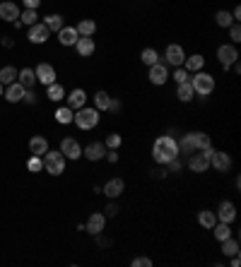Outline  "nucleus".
<instances>
[{
  "label": "nucleus",
  "instance_id": "f257e3e1",
  "mask_svg": "<svg viewBox=\"0 0 241 267\" xmlns=\"http://www.w3.org/2000/svg\"><path fill=\"white\" fill-rule=\"evenodd\" d=\"M174 157H178V145L171 135H162V138L155 140V145H152V159H155L159 166H164Z\"/></svg>",
  "mask_w": 241,
  "mask_h": 267
},
{
  "label": "nucleus",
  "instance_id": "f03ea898",
  "mask_svg": "<svg viewBox=\"0 0 241 267\" xmlns=\"http://www.w3.org/2000/svg\"><path fill=\"white\" fill-rule=\"evenodd\" d=\"M176 145H178V154H193L198 149L210 147V135H205L200 130H191V132H186L184 138L178 140Z\"/></svg>",
  "mask_w": 241,
  "mask_h": 267
},
{
  "label": "nucleus",
  "instance_id": "7ed1b4c3",
  "mask_svg": "<svg viewBox=\"0 0 241 267\" xmlns=\"http://www.w3.org/2000/svg\"><path fill=\"white\" fill-rule=\"evenodd\" d=\"M102 111H97V109H87V106H82V109H77L75 111V125L80 130H92L99 125V120H102V116H99Z\"/></svg>",
  "mask_w": 241,
  "mask_h": 267
},
{
  "label": "nucleus",
  "instance_id": "20e7f679",
  "mask_svg": "<svg viewBox=\"0 0 241 267\" xmlns=\"http://www.w3.org/2000/svg\"><path fill=\"white\" fill-rule=\"evenodd\" d=\"M191 84H193V92L198 94L200 99H207V96L215 92V77L210 73H203V70H198V73L191 77Z\"/></svg>",
  "mask_w": 241,
  "mask_h": 267
},
{
  "label": "nucleus",
  "instance_id": "39448f33",
  "mask_svg": "<svg viewBox=\"0 0 241 267\" xmlns=\"http://www.w3.org/2000/svg\"><path fill=\"white\" fill-rule=\"evenodd\" d=\"M213 145L207 149H198V152H193L191 157H188V169L193 171V174H205L207 169H210V157H213Z\"/></svg>",
  "mask_w": 241,
  "mask_h": 267
},
{
  "label": "nucleus",
  "instance_id": "423d86ee",
  "mask_svg": "<svg viewBox=\"0 0 241 267\" xmlns=\"http://www.w3.org/2000/svg\"><path fill=\"white\" fill-rule=\"evenodd\" d=\"M41 159H44V169H46V174L61 176L65 171V157L61 154V149H58V152H46Z\"/></svg>",
  "mask_w": 241,
  "mask_h": 267
},
{
  "label": "nucleus",
  "instance_id": "0eeeda50",
  "mask_svg": "<svg viewBox=\"0 0 241 267\" xmlns=\"http://www.w3.org/2000/svg\"><path fill=\"white\" fill-rule=\"evenodd\" d=\"M217 60H220V65H222L224 70H229V68L239 60L236 46H234V44H222V46L217 48Z\"/></svg>",
  "mask_w": 241,
  "mask_h": 267
},
{
  "label": "nucleus",
  "instance_id": "6e6552de",
  "mask_svg": "<svg viewBox=\"0 0 241 267\" xmlns=\"http://www.w3.org/2000/svg\"><path fill=\"white\" fill-rule=\"evenodd\" d=\"M147 77H149V82L155 84V87H162V84H164V82L169 80V68H167V63H155V65H149Z\"/></svg>",
  "mask_w": 241,
  "mask_h": 267
},
{
  "label": "nucleus",
  "instance_id": "1a4fd4ad",
  "mask_svg": "<svg viewBox=\"0 0 241 267\" xmlns=\"http://www.w3.org/2000/svg\"><path fill=\"white\" fill-rule=\"evenodd\" d=\"M34 75H37V82L46 84V87L56 82V68H53L51 63H39L37 70H34Z\"/></svg>",
  "mask_w": 241,
  "mask_h": 267
},
{
  "label": "nucleus",
  "instance_id": "9d476101",
  "mask_svg": "<svg viewBox=\"0 0 241 267\" xmlns=\"http://www.w3.org/2000/svg\"><path fill=\"white\" fill-rule=\"evenodd\" d=\"M61 154H63L65 159H80L82 157V147H80V142L73 138H63V142H61Z\"/></svg>",
  "mask_w": 241,
  "mask_h": 267
},
{
  "label": "nucleus",
  "instance_id": "9b49d317",
  "mask_svg": "<svg viewBox=\"0 0 241 267\" xmlns=\"http://www.w3.org/2000/svg\"><path fill=\"white\" fill-rule=\"evenodd\" d=\"M210 166H213L215 171H220V174H227V171L232 169V157H229L227 152H217V149H215L213 157H210Z\"/></svg>",
  "mask_w": 241,
  "mask_h": 267
},
{
  "label": "nucleus",
  "instance_id": "f8f14e48",
  "mask_svg": "<svg viewBox=\"0 0 241 267\" xmlns=\"http://www.w3.org/2000/svg\"><path fill=\"white\" fill-rule=\"evenodd\" d=\"M215 217H217V221L232 224V221L236 219V207H234V203H229V200H222V203H220V207H217V212H215Z\"/></svg>",
  "mask_w": 241,
  "mask_h": 267
},
{
  "label": "nucleus",
  "instance_id": "ddd939ff",
  "mask_svg": "<svg viewBox=\"0 0 241 267\" xmlns=\"http://www.w3.org/2000/svg\"><path fill=\"white\" fill-rule=\"evenodd\" d=\"M48 37H51V31L46 29L44 22H37V24H32V27H29V37L27 39L32 41V44H46Z\"/></svg>",
  "mask_w": 241,
  "mask_h": 267
},
{
  "label": "nucleus",
  "instance_id": "4468645a",
  "mask_svg": "<svg viewBox=\"0 0 241 267\" xmlns=\"http://www.w3.org/2000/svg\"><path fill=\"white\" fill-rule=\"evenodd\" d=\"M164 58H167L169 65H174V68H181L186 60V53L184 48L178 46V44H171V46H167V51H164Z\"/></svg>",
  "mask_w": 241,
  "mask_h": 267
},
{
  "label": "nucleus",
  "instance_id": "2eb2a0df",
  "mask_svg": "<svg viewBox=\"0 0 241 267\" xmlns=\"http://www.w3.org/2000/svg\"><path fill=\"white\" fill-rule=\"evenodd\" d=\"M104 226H106V214H102V212H94L89 219H87V224H84V229L89 231L92 236H99L104 231Z\"/></svg>",
  "mask_w": 241,
  "mask_h": 267
},
{
  "label": "nucleus",
  "instance_id": "dca6fc26",
  "mask_svg": "<svg viewBox=\"0 0 241 267\" xmlns=\"http://www.w3.org/2000/svg\"><path fill=\"white\" fill-rule=\"evenodd\" d=\"M82 157H87L89 161H99V159L106 157V145L104 142H92L82 149Z\"/></svg>",
  "mask_w": 241,
  "mask_h": 267
},
{
  "label": "nucleus",
  "instance_id": "f3484780",
  "mask_svg": "<svg viewBox=\"0 0 241 267\" xmlns=\"http://www.w3.org/2000/svg\"><path fill=\"white\" fill-rule=\"evenodd\" d=\"M75 51L80 58H89V55L97 51V44H94L92 37H80L77 39V44H75Z\"/></svg>",
  "mask_w": 241,
  "mask_h": 267
},
{
  "label": "nucleus",
  "instance_id": "a211bd4d",
  "mask_svg": "<svg viewBox=\"0 0 241 267\" xmlns=\"http://www.w3.org/2000/svg\"><path fill=\"white\" fill-rule=\"evenodd\" d=\"M0 19H5V22H15V19H19L17 3H12V0H3V3H0Z\"/></svg>",
  "mask_w": 241,
  "mask_h": 267
},
{
  "label": "nucleus",
  "instance_id": "6ab92c4d",
  "mask_svg": "<svg viewBox=\"0 0 241 267\" xmlns=\"http://www.w3.org/2000/svg\"><path fill=\"white\" fill-rule=\"evenodd\" d=\"M123 188H126V183H123V178H111L109 183L102 188V193L109 197V200H116L120 193H123Z\"/></svg>",
  "mask_w": 241,
  "mask_h": 267
},
{
  "label": "nucleus",
  "instance_id": "aec40b11",
  "mask_svg": "<svg viewBox=\"0 0 241 267\" xmlns=\"http://www.w3.org/2000/svg\"><path fill=\"white\" fill-rule=\"evenodd\" d=\"M65 99H68V106H70V109H73V111H77V109H82L84 104H87V92L77 87V89H73V92L68 94Z\"/></svg>",
  "mask_w": 241,
  "mask_h": 267
},
{
  "label": "nucleus",
  "instance_id": "412c9836",
  "mask_svg": "<svg viewBox=\"0 0 241 267\" xmlns=\"http://www.w3.org/2000/svg\"><path fill=\"white\" fill-rule=\"evenodd\" d=\"M29 152L37 154V157H44L48 152V140L44 135H34V138L29 140Z\"/></svg>",
  "mask_w": 241,
  "mask_h": 267
},
{
  "label": "nucleus",
  "instance_id": "4be33fe9",
  "mask_svg": "<svg viewBox=\"0 0 241 267\" xmlns=\"http://www.w3.org/2000/svg\"><path fill=\"white\" fill-rule=\"evenodd\" d=\"M77 39H80V34H77V29L75 27H63L61 31H58V41H61L63 46H75Z\"/></svg>",
  "mask_w": 241,
  "mask_h": 267
},
{
  "label": "nucleus",
  "instance_id": "5701e85b",
  "mask_svg": "<svg viewBox=\"0 0 241 267\" xmlns=\"http://www.w3.org/2000/svg\"><path fill=\"white\" fill-rule=\"evenodd\" d=\"M22 96H24V87H22V84H19V82L8 84V89H5V99H8L10 104L22 102Z\"/></svg>",
  "mask_w": 241,
  "mask_h": 267
},
{
  "label": "nucleus",
  "instance_id": "b1692460",
  "mask_svg": "<svg viewBox=\"0 0 241 267\" xmlns=\"http://www.w3.org/2000/svg\"><path fill=\"white\" fill-rule=\"evenodd\" d=\"M17 82L24 87V89H32L34 82H37V75L32 68H24V70H17Z\"/></svg>",
  "mask_w": 241,
  "mask_h": 267
},
{
  "label": "nucleus",
  "instance_id": "393cba45",
  "mask_svg": "<svg viewBox=\"0 0 241 267\" xmlns=\"http://www.w3.org/2000/svg\"><path fill=\"white\" fill-rule=\"evenodd\" d=\"M176 96H178V102H184V104L193 102L195 92H193V84H191V80H188V82H181V84H178V87H176Z\"/></svg>",
  "mask_w": 241,
  "mask_h": 267
},
{
  "label": "nucleus",
  "instance_id": "a878e982",
  "mask_svg": "<svg viewBox=\"0 0 241 267\" xmlns=\"http://www.w3.org/2000/svg\"><path fill=\"white\" fill-rule=\"evenodd\" d=\"M203 65H205V58L200 53L188 55V58L184 60V68L188 70V73H198V70H203Z\"/></svg>",
  "mask_w": 241,
  "mask_h": 267
},
{
  "label": "nucleus",
  "instance_id": "bb28decb",
  "mask_svg": "<svg viewBox=\"0 0 241 267\" xmlns=\"http://www.w3.org/2000/svg\"><path fill=\"white\" fill-rule=\"evenodd\" d=\"M75 29H77L80 37H94V31H97V22H94V19H80Z\"/></svg>",
  "mask_w": 241,
  "mask_h": 267
},
{
  "label": "nucleus",
  "instance_id": "cd10ccee",
  "mask_svg": "<svg viewBox=\"0 0 241 267\" xmlns=\"http://www.w3.org/2000/svg\"><path fill=\"white\" fill-rule=\"evenodd\" d=\"M198 224H200L203 229H213L215 224H217V217H215L213 210H200V212H198Z\"/></svg>",
  "mask_w": 241,
  "mask_h": 267
},
{
  "label": "nucleus",
  "instance_id": "c85d7f7f",
  "mask_svg": "<svg viewBox=\"0 0 241 267\" xmlns=\"http://www.w3.org/2000/svg\"><path fill=\"white\" fill-rule=\"evenodd\" d=\"M109 104H111V94L99 89V92L94 94V109L97 111H109Z\"/></svg>",
  "mask_w": 241,
  "mask_h": 267
},
{
  "label": "nucleus",
  "instance_id": "c756f323",
  "mask_svg": "<svg viewBox=\"0 0 241 267\" xmlns=\"http://www.w3.org/2000/svg\"><path fill=\"white\" fill-rule=\"evenodd\" d=\"M17 82V70L12 68V65H5V68H0V84H12Z\"/></svg>",
  "mask_w": 241,
  "mask_h": 267
},
{
  "label": "nucleus",
  "instance_id": "7c9ffc66",
  "mask_svg": "<svg viewBox=\"0 0 241 267\" xmlns=\"http://www.w3.org/2000/svg\"><path fill=\"white\" fill-rule=\"evenodd\" d=\"M215 231V239L217 241H224V239H229L232 236V224H224V221H217L213 226Z\"/></svg>",
  "mask_w": 241,
  "mask_h": 267
},
{
  "label": "nucleus",
  "instance_id": "2f4dec72",
  "mask_svg": "<svg viewBox=\"0 0 241 267\" xmlns=\"http://www.w3.org/2000/svg\"><path fill=\"white\" fill-rule=\"evenodd\" d=\"M44 24H46L48 31H56V34L65 27V24H63V17H61V15H48V17H44Z\"/></svg>",
  "mask_w": 241,
  "mask_h": 267
},
{
  "label": "nucleus",
  "instance_id": "473e14b6",
  "mask_svg": "<svg viewBox=\"0 0 241 267\" xmlns=\"http://www.w3.org/2000/svg\"><path fill=\"white\" fill-rule=\"evenodd\" d=\"M220 243H222V253H224V255H229V258H232V255H239V241H236V239L229 236V239L220 241Z\"/></svg>",
  "mask_w": 241,
  "mask_h": 267
},
{
  "label": "nucleus",
  "instance_id": "72a5a7b5",
  "mask_svg": "<svg viewBox=\"0 0 241 267\" xmlns=\"http://www.w3.org/2000/svg\"><path fill=\"white\" fill-rule=\"evenodd\" d=\"M215 22H217V27L229 29V27L234 24V17H232V12H227V10H220V12L215 15Z\"/></svg>",
  "mask_w": 241,
  "mask_h": 267
},
{
  "label": "nucleus",
  "instance_id": "f704fd0d",
  "mask_svg": "<svg viewBox=\"0 0 241 267\" xmlns=\"http://www.w3.org/2000/svg\"><path fill=\"white\" fill-rule=\"evenodd\" d=\"M73 116H75V111L70 109V106H61V109L56 111V120L61 123V125H68V123H73Z\"/></svg>",
  "mask_w": 241,
  "mask_h": 267
},
{
  "label": "nucleus",
  "instance_id": "c9c22d12",
  "mask_svg": "<svg viewBox=\"0 0 241 267\" xmlns=\"http://www.w3.org/2000/svg\"><path fill=\"white\" fill-rule=\"evenodd\" d=\"M51 102H61V99H65V87L63 84H58V82H53V84H48V94H46Z\"/></svg>",
  "mask_w": 241,
  "mask_h": 267
},
{
  "label": "nucleus",
  "instance_id": "e433bc0d",
  "mask_svg": "<svg viewBox=\"0 0 241 267\" xmlns=\"http://www.w3.org/2000/svg\"><path fill=\"white\" fill-rule=\"evenodd\" d=\"M140 60H142V63L147 65H155V63H159V53L157 51H155V48H145V51H142V53H140Z\"/></svg>",
  "mask_w": 241,
  "mask_h": 267
},
{
  "label": "nucleus",
  "instance_id": "4c0bfd02",
  "mask_svg": "<svg viewBox=\"0 0 241 267\" xmlns=\"http://www.w3.org/2000/svg\"><path fill=\"white\" fill-rule=\"evenodd\" d=\"M37 19H39L37 10H24V12H19V22H22V24H27V27L37 24Z\"/></svg>",
  "mask_w": 241,
  "mask_h": 267
},
{
  "label": "nucleus",
  "instance_id": "58836bf2",
  "mask_svg": "<svg viewBox=\"0 0 241 267\" xmlns=\"http://www.w3.org/2000/svg\"><path fill=\"white\" fill-rule=\"evenodd\" d=\"M27 169L32 171V174H39V171L44 169V159L37 157V154H32V159L27 161Z\"/></svg>",
  "mask_w": 241,
  "mask_h": 267
},
{
  "label": "nucleus",
  "instance_id": "ea45409f",
  "mask_svg": "<svg viewBox=\"0 0 241 267\" xmlns=\"http://www.w3.org/2000/svg\"><path fill=\"white\" fill-rule=\"evenodd\" d=\"M120 142H123V138H120L118 132H111V135L106 138V142H104V145H106V149H118Z\"/></svg>",
  "mask_w": 241,
  "mask_h": 267
},
{
  "label": "nucleus",
  "instance_id": "a19ab883",
  "mask_svg": "<svg viewBox=\"0 0 241 267\" xmlns=\"http://www.w3.org/2000/svg\"><path fill=\"white\" fill-rule=\"evenodd\" d=\"M171 77H174V82H176V84L188 82V70H186L184 65H181V68H176V73L171 75Z\"/></svg>",
  "mask_w": 241,
  "mask_h": 267
},
{
  "label": "nucleus",
  "instance_id": "79ce46f5",
  "mask_svg": "<svg viewBox=\"0 0 241 267\" xmlns=\"http://www.w3.org/2000/svg\"><path fill=\"white\" fill-rule=\"evenodd\" d=\"M164 166H167V171H171V174H178V171H181V166H184V164H181V154L174 157L171 161H167Z\"/></svg>",
  "mask_w": 241,
  "mask_h": 267
},
{
  "label": "nucleus",
  "instance_id": "37998d69",
  "mask_svg": "<svg viewBox=\"0 0 241 267\" xmlns=\"http://www.w3.org/2000/svg\"><path fill=\"white\" fill-rule=\"evenodd\" d=\"M229 37H232L234 44H239V41H241V27H239V22H234L232 27H229Z\"/></svg>",
  "mask_w": 241,
  "mask_h": 267
},
{
  "label": "nucleus",
  "instance_id": "c03bdc74",
  "mask_svg": "<svg viewBox=\"0 0 241 267\" xmlns=\"http://www.w3.org/2000/svg\"><path fill=\"white\" fill-rule=\"evenodd\" d=\"M22 102H24V104H37V94H34V89H24Z\"/></svg>",
  "mask_w": 241,
  "mask_h": 267
},
{
  "label": "nucleus",
  "instance_id": "a18cd8bd",
  "mask_svg": "<svg viewBox=\"0 0 241 267\" xmlns=\"http://www.w3.org/2000/svg\"><path fill=\"white\" fill-rule=\"evenodd\" d=\"M130 265H133V267H152V260H149V258H135Z\"/></svg>",
  "mask_w": 241,
  "mask_h": 267
},
{
  "label": "nucleus",
  "instance_id": "49530a36",
  "mask_svg": "<svg viewBox=\"0 0 241 267\" xmlns=\"http://www.w3.org/2000/svg\"><path fill=\"white\" fill-rule=\"evenodd\" d=\"M104 212H106V217H116V214H118L120 210H118V205H116V203H109V205H106V210H104Z\"/></svg>",
  "mask_w": 241,
  "mask_h": 267
},
{
  "label": "nucleus",
  "instance_id": "de8ad7c7",
  "mask_svg": "<svg viewBox=\"0 0 241 267\" xmlns=\"http://www.w3.org/2000/svg\"><path fill=\"white\" fill-rule=\"evenodd\" d=\"M104 159H109L111 164H116V161H118V152H116V149H106V157Z\"/></svg>",
  "mask_w": 241,
  "mask_h": 267
},
{
  "label": "nucleus",
  "instance_id": "09e8293b",
  "mask_svg": "<svg viewBox=\"0 0 241 267\" xmlns=\"http://www.w3.org/2000/svg\"><path fill=\"white\" fill-rule=\"evenodd\" d=\"M22 3H24V8L27 10H37L39 5H41V0H22Z\"/></svg>",
  "mask_w": 241,
  "mask_h": 267
},
{
  "label": "nucleus",
  "instance_id": "8fccbe9b",
  "mask_svg": "<svg viewBox=\"0 0 241 267\" xmlns=\"http://www.w3.org/2000/svg\"><path fill=\"white\" fill-rule=\"evenodd\" d=\"M167 174H169L167 169H155V171H152V178H157V181H159V178H164Z\"/></svg>",
  "mask_w": 241,
  "mask_h": 267
},
{
  "label": "nucleus",
  "instance_id": "3c124183",
  "mask_svg": "<svg viewBox=\"0 0 241 267\" xmlns=\"http://www.w3.org/2000/svg\"><path fill=\"white\" fill-rule=\"evenodd\" d=\"M109 111H113V113H118V111H120V102H118V99H113V96H111V104H109Z\"/></svg>",
  "mask_w": 241,
  "mask_h": 267
},
{
  "label": "nucleus",
  "instance_id": "603ef678",
  "mask_svg": "<svg viewBox=\"0 0 241 267\" xmlns=\"http://www.w3.org/2000/svg\"><path fill=\"white\" fill-rule=\"evenodd\" d=\"M232 17H234V22H239V19H241V10H239V8H234Z\"/></svg>",
  "mask_w": 241,
  "mask_h": 267
},
{
  "label": "nucleus",
  "instance_id": "864d4df0",
  "mask_svg": "<svg viewBox=\"0 0 241 267\" xmlns=\"http://www.w3.org/2000/svg\"><path fill=\"white\" fill-rule=\"evenodd\" d=\"M3 46H5V48H12V39L5 37V39H3Z\"/></svg>",
  "mask_w": 241,
  "mask_h": 267
},
{
  "label": "nucleus",
  "instance_id": "5fc2aeb1",
  "mask_svg": "<svg viewBox=\"0 0 241 267\" xmlns=\"http://www.w3.org/2000/svg\"><path fill=\"white\" fill-rule=\"evenodd\" d=\"M232 265H234V267H239V265H241V260H239V255H232Z\"/></svg>",
  "mask_w": 241,
  "mask_h": 267
},
{
  "label": "nucleus",
  "instance_id": "6e6d98bb",
  "mask_svg": "<svg viewBox=\"0 0 241 267\" xmlns=\"http://www.w3.org/2000/svg\"><path fill=\"white\" fill-rule=\"evenodd\" d=\"M0 94H3V84H0Z\"/></svg>",
  "mask_w": 241,
  "mask_h": 267
}]
</instances>
